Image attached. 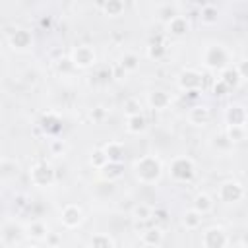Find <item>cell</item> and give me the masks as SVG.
<instances>
[{
  "instance_id": "cell-1",
  "label": "cell",
  "mask_w": 248,
  "mask_h": 248,
  "mask_svg": "<svg viewBox=\"0 0 248 248\" xmlns=\"http://www.w3.org/2000/svg\"><path fill=\"white\" fill-rule=\"evenodd\" d=\"M134 174L141 184H155L163 176V163L155 155H143L134 161Z\"/></svg>"
},
{
  "instance_id": "cell-2",
  "label": "cell",
  "mask_w": 248,
  "mask_h": 248,
  "mask_svg": "<svg viewBox=\"0 0 248 248\" xmlns=\"http://www.w3.org/2000/svg\"><path fill=\"white\" fill-rule=\"evenodd\" d=\"M202 62L209 70H225L231 66V50L219 43H211L202 52Z\"/></svg>"
},
{
  "instance_id": "cell-3",
  "label": "cell",
  "mask_w": 248,
  "mask_h": 248,
  "mask_svg": "<svg viewBox=\"0 0 248 248\" xmlns=\"http://www.w3.org/2000/svg\"><path fill=\"white\" fill-rule=\"evenodd\" d=\"M169 172H170V176H172L174 180H178V182H188V180H192L194 174H196V163H194L190 157H186V155H178V157H174V159L170 161Z\"/></svg>"
},
{
  "instance_id": "cell-4",
  "label": "cell",
  "mask_w": 248,
  "mask_h": 248,
  "mask_svg": "<svg viewBox=\"0 0 248 248\" xmlns=\"http://www.w3.org/2000/svg\"><path fill=\"white\" fill-rule=\"evenodd\" d=\"M229 244H231V236L219 225H213L202 232V246L203 248H229Z\"/></svg>"
},
{
  "instance_id": "cell-5",
  "label": "cell",
  "mask_w": 248,
  "mask_h": 248,
  "mask_svg": "<svg viewBox=\"0 0 248 248\" xmlns=\"http://www.w3.org/2000/svg\"><path fill=\"white\" fill-rule=\"evenodd\" d=\"M70 62L74 68H79V70H85V68H91L95 62H97V54L93 50V46L89 45H78L70 50Z\"/></svg>"
},
{
  "instance_id": "cell-6",
  "label": "cell",
  "mask_w": 248,
  "mask_h": 248,
  "mask_svg": "<svg viewBox=\"0 0 248 248\" xmlns=\"http://www.w3.org/2000/svg\"><path fill=\"white\" fill-rule=\"evenodd\" d=\"M29 178L35 186L39 188H45V186H50L54 180H56V174H54V169L46 163V161H39L31 167L29 170Z\"/></svg>"
},
{
  "instance_id": "cell-7",
  "label": "cell",
  "mask_w": 248,
  "mask_h": 248,
  "mask_svg": "<svg viewBox=\"0 0 248 248\" xmlns=\"http://www.w3.org/2000/svg\"><path fill=\"white\" fill-rule=\"evenodd\" d=\"M217 198L223 203H236V202L244 200V186L238 180H225L219 184Z\"/></svg>"
},
{
  "instance_id": "cell-8",
  "label": "cell",
  "mask_w": 248,
  "mask_h": 248,
  "mask_svg": "<svg viewBox=\"0 0 248 248\" xmlns=\"http://www.w3.org/2000/svg\"><path fill=\"white\" fill-rule=\"evenodd\" d=\"M178 87L182 91H188V93H198L202 87H203V78L198 70L194 68H188V70H182L178 79H176Z\"/></svg>"
},
{
  "instance_id": "cell-9",
  "label": "cell",
  "mask_w": 248,
  "mask_h": 248,
  "mask_svg": "<svg viewBox=\"0 0 248 248\" xmlns=\"http://www.w3.org/2000/svg\"><path fill=\"white\" fill-rule=\"evenodd\" d=\"M60 221H62V225H64L66 229H76V227H79V225L83 223V211H81V207L76 205V203L64 205L62 211H60Z\"/></svg>"
},
{
  "instance_id": "cell-10",
  "label": "cell",
  "mask_w": 248,
  "mask_h": 248,
  "mask_svg": "<svg viewBox=\"0 0 248 248\" xmlns=\"http://www.w3.org/2000/svg\"><path fill=\"white\" fill-rule=\"evenodd\" d=\"M167 31H169V35H172V37H182V35H186V33L190 31V19H188L186 16L176 14L174 17H170V19L167 21Z\"/></svg>"
},
{
  "instance_id": "cell-11",
  "label": "cell",
  "mask_w": 248,
  "mask_h": 248,
  "mask_svg": "<svg viewBox=\"0 0 248 248\" xmlns=\"http://www.w3.org/2000/svg\"><path fill=\"white\" fill-rule=\"evenodd\" d=\"M25 234H27L29 238H33L35 242H41V240H46V238H48L50 231H48V225H46L45 221L35 219V221H31V223L25 227Z\"/></svg>"
},
{
  "instance_id": "cell-12",
  "label": "cell",
  "mask_w": 248,
  "mask_h": 248,
  "mask_svg": "<svg viewBox=\"0 0 248 248\" xmlns=\"http://www.w3.org/2000/svg\"><path fill=\"white\" fill-rule=\"evenodd\" d=\"M33 43V37L27 29H16L12 35H10V46L14 50H25L29 48Z\"/></svg>"
},
{
  "instance_id": "cell-13",
  "label": "cell",
  "mask_w": 248,
  "mask_h": 248,
  "mask_svg": "<svg viewBox=\"0 0 248 248\" xmlns=\"http://www.w3.org/2000/svg\"><path fill=\"white\" fill-rule=\"evenodd\" d=\"M101 149H103L108 163H122V159H124V143L122 141L112 140V141L105 143Z\"/></svg>"
},
{
  "instance_id": "cell-14",
  "label": "cell",
  "mask_w": 248,
  "mask_h": 248,
  "mask_svg": "<svg viewBox=\"0 0 248 248\" xmlns=\"http://www.w3.org/2000/svg\"><path fill=\"white\" fill-rule=\"evenodd\" d=\"M170 95L167 93V91H163V89H157V91H151L149 95H147V105L151 107V108H157V110H165L169 105H170Z\"/></svg>"
},
{
  "instance_id": "cell-15",
  "label": "cell",
  "mask_w": 248,
  "mask_h": 248,
  "mask_svg": "<svg viewBox=\"0 0 248 248\" xmlns=\"http://www.w3.org/2000/svg\"><path fill=\"white\" fill-rule=\"evenodd\" d=\"M225 116H227V126H246V110L242 105H231Z\"/></svg>"
},
{
  "instance_id": "cell-16",
  "label": "cell",
  "mask_w": 248,
  "mask_h": 248,
  "mask_svg": "<svg viewBox=\"0 0 248 248\" xmlns=\"http://www.w3.org/2000/svg\"><path fill=\"white\" fill-rule=\"evenodd\" d=\"M209 118H211V112H209L207 107H200V105H198V107H192V108L188 110V120H190L194 126L207 124Z\"/></svg>"
},
{
  "instance_id": "cell-17",
  "label": "cell",
  "mask_w": 248,
  "mask_h": 248,
  "mask_svg": "<svg viewBox=\"0 0 248 248\" xmlns=\"http://www.w3.org/2000/svg\"><path fill=\"white\" fill-rule=\"evenodd\" d=\"M219 81H221L227 89H232V87H236V85L242 81V78L238 76V72H236L234 66H229V68L221 70V78H219Z\"/></svg>"
},
{
  "instance_id": "cell-18",
  "label": "cell",
  "mask_w": 248,
  "mask_h": 248,
  "mask_svg": "<svg viewBox=\"0 0 248 248\" xmlns=\"http://www.w3.org/2000/svg\"><path fill=\"white\" fill-rule=\"evenodd\" d=\"M192 209H196L200 215L209 213V211L213 209V198H211L207 192H200V194L194 198V207H192Z\"/></svg>"
},
{
  "instance_id": "cell-19",
  "label": "cell",
  "mask_w": 248,
  "mask_h": 248,
  "mask_svg": "<svg viewBox=\"0 0 248 248\" xmlns=\"http://www.w3.org/2000/svg\"><path fill=\"white\" fill-rule=\"evenodd\" d=\"M163 242V231L159 227H151L141 232V246H159Z\"/></svg>"
},
{
  "instance_id": "cell-20",
  "label": "cell",
  "mask_w": 248,
  "mask_h": 248,
  "mask_svg": "<svg viewBox=\"0 0 248 248\" xmlns=\"http://www.w3.org/2000/svg\"><path fill=\"white\" fill-rule=\"evenodd\" d=\"M147 128V120L143 114H134V116H126V130L130 134H140Z\"/></svg>"
},
{
  "instance_id": "cell-21",
  "label": "cell",
  "mask_w": 248,
  "mask_h": 248,
  "mask_svg": "<svg viewBox=\"0 0 248 248\" xmlns=\"http://www.w3.org/2000/svg\"><path fill=\"white\" fill-rule=\"evenodd\" d=\"M89 248H114V238L107 232H97L89 238Z\"/></svg>"
},
{
  "instance_id": "cell-22",
  "label": "cell",
  "mask_w": 248,
  "mask_h": 248,
  "mask_svg": "<svg viewBox=\"0 0 248 248\" xmlns=\"http://www.w3.org/2000/svg\"><path fill=\"white\" fill-rule=\"evenodd\" d=\"M99 8L105 12V16H110V17H118L122 12H124V2H120V0H108V2H105V4H99Z\"/></svg>"
},
{
  "instance_id": "cell-23",
  "label": "cell",
  "mask_w": 248,
  "mask_h": 248,
  "mask_svg": "<svg viewBox=\"0 0 248 248\" xmlns=\"http://www.w3.org/2000/svg\"><path fill=\"white\" fill-rule=\"evenodd\" d=\"M202 219H203V215H200L196 209H188V211L182 215V225H184L186 229H190V231H196V229L202 225Z\"/></svg>"
},
{
  "instance_id": "cell-24",
  "label": "cell",
  "mask_w": 248,
  "mask_h": 248,
  "mask_svg": "<svg viewBox=\"0 0 248 248\" xmlns=\"http://www.w3.org/2000/svg\"><path fill=\"white\" fill-rule=\"evenodd\" d=\"M200 17L205 25H211V23H217V17H219V10L215 4H205L202 6V12H200Z\"/></svg>"
},
{
  "instance_id": "cell-25",
  "label": "cell",
  "mask_w": 248,
  "mask_h": 248,
  "mask_svg": "<svg viewBox=\"0 0 248 248\" xmlns=\"http://www.w3.org/2000/svg\"><path fill=\"white\" fill-rule=\"evenodd\" d=\"M101 174H103L107 180L120 178V176H122V163H107V165L101 169Z\"/></svg>"
},
{
  "instance_id": "cell-26",
  "label": "cell",
  "mask_w": 248,
  "mask_h": 248,
  "mask_svg": "<svg viewBox=\"0 0 248 248\" xmlns=\"http://www.w3.org/2000/svg\"><path fill=\"white\" fill-rule=\"evenodd\" d=\"M246 138V126H227V140L231 143L244 141Z\"/></svg>"
},
{
  "instance_id": "cell-27",
  "label": "cell",
  "mask_w": 248,
  "mask_h": 248,
  "mask_svg": "<svg viewBox=\"0 0 248 248\" xmlns=\"http://www.w3.org/2000/svg\"><path fill=\"white\" fill-rule=\"evenodd\" d=\"M132 215H134V219H138V221H147V219L153 217V207H151V205H145V203H140V205L134 207Z\"/></svg>"
},
{
  "instance_id": "cell-28",
  "label": "cell",
  "mask_w": 248,
  "mask_h": 248,
  "mask_svg": "<svg viewBox=\"0 0 248 248\" xmlns=\"http://www.w3.org/2000/svg\"><path fill=\"white\" fill-rule=\"evenodd\" d=\"M89 163H91L95 169H99V170H101V169H103V167H105L108 161H107V157H105L103 149L99 147V149H95V151L91 153V157H89Z\"/></svg>"
},
{
  "instance_id": "cell-29",
  "label": "cell",
  "mask_w": 248,
  "mask_h": 248,
  "mask_svg": "<svg viewBox=\"0 0 248 248\" xmlns=\"http://www.w3.org/2000/svg\"><path fill=\"white\" fill-rule=\"evenodd\" d=\"M124 110H126V116L141 114V103H140L136 97H132V99H128V101H126V105H124Z\"/></svg>"
},
{
  "instance_id": "cell-30",
  "label": "cell",
  "mask_w": 248,
  "mask_h": 248,
  "mask_svg": "<svg viewBox=\"0 0 248 248\" xmlns=\"http://www.w3.org/2000/svg\"><path fill=\"white\" fill-rule=\"evenodd\" d=\"M120 66L124 68V72H126V70H136V68H138V58H136L134 54H126V56L122 58Z\"/></svg>"
},
{
  "instance_id": "cell-31",
  "label": "cell",
  "mask_w": 248,
  "mask_h": 248,
  "mask_svg": "<svg viewBox=\"0 0 248 248\" xmlns=\"http://www.w3.org/2000/svg\"><path fill=\"white\" fill-rule=\"evenodd\" d=\"M21 248H39L37 244H27V246H21Z\"/></svg>"
},
{
  "instance_id": "cell-32",
  "label": "cell",
  "mask_w": 248,
  "mask_h": 248,
  "mask_svg": "<svg viewBox=\"0 0 248 248\" xmlns=\"http://www.w3.org/2000/svg\"><path fill=\"white\" fill-rule=\"evenodd\" d=\"M132 248H145V246H132Z\"/></svg>"
}]
</instances>
